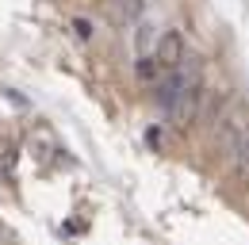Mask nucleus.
I'll use <instances>...</instances> for the list:
<instances>
[{
	"label": "nucleus",
	"mask_w": 249,
	"mask_h": 245,
	"mask_svg": "<svg viewBox=\"0 0 249 245\" xmlns=\"http://www.w3.org/2000/svg\"><path fill=\"white\" fill-rule=\"evenodd\" d=\"M199 104H203V77H199V65H192V77H188V88L177 96V104L169 107V122L188 130L192 122L199 119Z\"/></svg>",
	"instance_id": "nucleus-1"
},
{
	"label": "nucleus",
	"mask_w": 249,
	"mask_h": 245,
	"mask_svg": "<svg viewBox=\"0 0 249 245\" xmlns=\"http://www.w3.org/2000/svg\"><path fill=\"white\" fill-rule=\"evenodd\" d=\"M154 58L165 73L180 69V61H184V35H180V31H165V35L157 38V46H154Z\"/></svg>",
	"instance_id": "nucleus-2"
},
{
	"label": "nucleus",
	"mask_w": 249,
	"mask_h": 245,
	"mask_svg": "<svg viewBox=\"0 0 249 245\" xmlns=\"http://www.w3.org/2000/svg\"><path fill=\"white\" fill-rule=\"evenodd\" d=\"M188 77H192V73H184V69H173V73H165V81L157 85L154 96H157V107H161L165 115H169V107L177 104V96L188 88Z\"/></svg>",
	"instance_id": "nucleus-3"
},
{
	"label": "nucleus",
	"mask_w": 249,
	"mask_h": 245,
	"mask_svg": "<svg viewBox=\"0 0 249 245\" xmlns=\"http://www.w3.org/2000/svg\"><path fill=\"white\" fill-rule=\"evenodd\" d=\"M146 12V0H111V23H134Z\"/></svg>",
	"instance_id": "nucleus-4"
},
{
	"label": "nucleus",
	"mask_w": 249,
	"mask_h": 245,
	"mask_svg": "<svg viewBox=\"0 0 249 245\" xmlns=\"http://www.w3.org/2000/svg\"><path fill=\"white\" fill-rule=\"evenodd\" d=\"M234 161H238V165H234V173H238V180H242V184H249V138L242 142V146H238V153H234Z\"/></svg>",
	"instance_id": "nucleus-5"
},
{
	"label": "nucleus",
	"mask_w": 249,
	"mask_h": 245,
	"mask_svg": "<svg viewBox=\"0 0 249 245\" xmlns=\"http://www.w3.org/2000/svg\"><path fill=\"white\" fill-rule=\"evenodd\" d=\"M157 69H161V65H157L154 54H142V58H138V65H134L138 81H154V77H157Z\"/></svg>",
	"instance_id": "nucleus-6"
},
{
	"label": "nucleus",
	"mask_w": 249,
	"mask_h": 245,
	"mask_svg": "<svg viewBox=\"0 0 249 245\" xmlns=\"http://www.w3.org/2000/svg\"><path fill=\"white\" fill-rule=\"evenodd\" d=\"M150 42H154V27H138V50H142V54L150 50ZM154 46H157V42H154Z\"/></svg>",
	"instance_id": "nucleus-7"
},
{
	"label": "nucleus",
	"mask_w": 249,
	"mask_h": 245,
	"mask_svg": "<svg viewBox=\"0 0 249 245\" xmlns=\"http://www.w3.org/2000/svg\"><path fill=\"white\" fill-rule=\"evenodd\" d=\"M73 31H77L81 38H92V23H89V19H73Z\"/></svg>",
	"instance_id": "nucleus-8"
}]
</instances>
